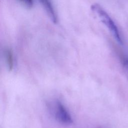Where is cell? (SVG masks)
<instances>
[{
    "instance_id": "8992f818",
    "label": "cell",
    "mask_w": 128,
    "mask_h": 128,
    "mask_svg": "<svg viewBox=\"0 0 128 128\" xmlns=\"http://www.w3.org/2000/svg\"><path fill=\"white\" fill-rule=\"evenodd\" d=\"M122 67L124 74L128 80V58H126L124 60Z\"/></svg>"
},
{
    "instance_id": "5b68a950",
    "label": "cell",
    "mask_w": 128,
    "mask_h": 128,
    "mask_svg": "<svg viewBox=\"0 0 128 128\" xmlns=\"http://www.w3.org/2000/svg\"><path fill=\"white\" fill-rule=\"evenodd\" d=\"M18 2L28 8L32 7L34 4V1L32 0H18Z\"/></svg>"
},
{
    "instance_id": "6da1fadb",
    "label": "cell",
    "mask_w": 128,
    "mask_h": 128,
    "mask_svg": "<svg viewBox=\"0 0 128 128\" xmlns=\"http://www.w3.org/2000/svg\"><path fill=\"white\" fill-rule=\"evenodd\" d=\"M90 8L93 12L96 14L100 18L102 22L107 26L117 42L120 44H122V41L121 39L118 28L114 22L106 12L100 4L96 3L92 4Z\"/></svg>"
},
{
    "instance_id": "7a4b0ae2",
    "label": "cell",
    "mask_w": 128,
    "mask_h": 128,
    "mask_svg": "<svg viewBox=\"0 0 128 128\" xmlns=\"http://www.w3.org/2000/svg\"><path fill=\"white\" fill-rule=\"evenodd\" d=\"M53 113L55 118L60 122L64 124L72 123V118L64 104L60 100H56L53 104Z\"/></svg>"
},
{
    "instance_id": "3957f363",
    "label": "cell",
    "mask_w": 128,
    "mask_h": 128,
    "mask_svg": "<svg viewBox=\"0 0 128 128\" xmlns=\"http://www.w3.org/2000/svg\"><path fill=\"white\" fill-rule=\"evenodd\" d=\"M40 2L42 4V6L44 7L46 12L50 16L51 20L54 23H56L58 20V16L54 8V7L50 0H40Z\"/></svg>"
},
{
    "instance_id": "277c9868",
    "label": "cell",
    "mask_w": 128,
    "mask_h": 128,
    "mask_svg": "<svg viewBox=\"0 0 128 128\" xmlns=\"http://www.w3.org/2000/svg\"><path fill=\"white\" fill-rule=\"evenodd\" d=\"M4 56L7 68L9 70H12L14 66V56L12 50L8 47H6L4 51Z\"/></svg>"
}]
</instances>
